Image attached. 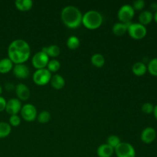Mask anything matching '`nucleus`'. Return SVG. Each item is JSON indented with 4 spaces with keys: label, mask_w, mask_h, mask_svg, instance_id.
<instances>
[{
    "label": "nucleus",
    "mask_w": 157,
    "mask_h": 157,
    "mask_svg": "<svg viewBox=\"0 0 157 157\" xmlns=\"http://www.w3.org/2000/svg\"><path fill=\"white\" fill-rule=\"evenodd\" d=\"M15 6L18 10L21 12H27L32 9L33 6V2L32 0H16Z\"/></svg>",
    "instance_id": "dca6fc26"
},
{
    "label": "nucleus",
    "mask_w": 157,
    "mask_h": 157,
    "mask_svg": "<svg viewBox=\"0 0 157 157\" xmlns=\"http://www.w3.org/2000/svg\"><path fill=\"white\" fill-rule=\"evenodd\" d=\"M15 94H16L17 97H18V99L19 101H28L30 98L31 92L29 90V87L25 85V84L22 83H20V84H17L15 86Z\"/></svg>",
    "instance_id": "f8f14e48"
},
{
    "label": "nucleus",
    "mask_w": 157,
    "mask_h": 157,
    "mask_svg": "<svg viewBox=\"0 0 157 157\" xmlns=\"http://www.w3.org/2000/svg\"><path fill=\"white\" fill-rule=\"evenodd\" d=\"M156 137V132L153 127H147L141 133V140L145 144H151Z\"/></svg>",
    "instance_id": "ddd939ff"
},
{
    "label": "nucleus",
    "mask_w": 157,
    "mask_h": 157,
    "mask_svg": "<svg viewBox=\"0 0 157 157\" xmlns=\"http://www.w3.org/2000/svg\"><path fill=\"white\" fill-rule=\"evenodd\" d=\"M51 117V113H49L47 110H44V111H41L39 114L37 116V119H38V121L40 123V124H47L50 121Z\"/></svg>",
    "instance_id": "393cba45"
},
{
    "label": "nucleus",
    "mask_w": 157,
    "mask_h": 157,
    "mask_svg": "<svg viewBox=\"0 0 157 157\" xmlns=\"http://www.w3.org/2000/svg\"><path fill=\"white\" fill-rule=\"evenodd\" d=\"M5 88H6V90H7V91H11V90H14V89L15 88V87L12 83L7 82L5 84Z\"/></svg>",
    "instance_id": "473e14b6"
},
{
    "label": "nucleus",
    "mask_w": 157,
    "mask_h": 157,
    "mask_svg": "<svg viewBox=\"0 0 157 157\" xmlns=\"http://www.w3.org/2000/svg\"><path fill=\"white\" fill-rule=\"evenodd\" d=\"M153 19V13H152V12H150V11H143L142 12H140V14L139 15L140 24L143 25L144 26L150 24Z\"/></svg>",
    "instance_id": "412c9836"
},
{
    "label": "nucleus",
    "mask_w": 157,
    "mask_h": 157,
    "mask_svg": "<svg viewBox=\"0 0 157 157\" xmlns=\"http://www.w3.org/2000/svg\"><path fill=\"white\" fill-rule=\"evenodd\" d=\"M141 109H142V111L144 112V113H147V114H150V113H153V110H154V106H153V104H151V103L147 102L143 104Z\"/></svg>",
    "instance_id": "c756f323"
},
{
    "label": "nucleus",
    "mask_w": 157,
    "mask_h": 157,
    "mask_svg": "<svg viewBox=\"0 0 157 157\" xmlns=\"http://www.w3.org/2000/svg\"><path fill=\"white\" fill-rule=\"evenodd\" d=\"M60 67H61V64H60L59 61L56 59H52L51 61H49L48 64L46 68L49 71L52 73V72H57L60 70Z\"/></svg>",
    "instance_id": "a878e982"
},
{
    "label": "nucleus",
    "mask_w": 157,
    "mask_h": 157,
    "mask_svg": "<svg viewBox=\"0 0 157 157\" xmlns=\"http://www.w3.org/2000/svg\"><path fill=\"white\" fill-rule=\"evenodd\" d=\"M90 62L94 67L100 68V67H102L105 64V58L102 54L95 53L90 58Z\"/></svg>",
    "instance_id": "4be33fe9"
},
{
    "label": "nucleus",
    "mask_w": 157,
    "mask_h": 157,
    "mask_svg": "<svg viewBox=\"0 0 157 157\" xmlns=\"http://www.w3.org/2000/svg\"><path fill=\"white\" fill-rule=\"evenodd\" d=\"M132 71L136 76H143L147 71V67L142 61L136 62L132 67Z\"/></svg>",
    "instance_id": "6ab92c4d"
},
{
    "label": "nucleus",
    "mask_w": 157,
    "mask_h": 157,
    "mask_svg": "<svg viewBox=\"0 0 157 157\" xmlns=\"http://www.w3.org/2000/svg\"><path fill=\"white\" fill-rule=\"evenodd\" d=\"M14 64L9 58H2L0 60V74H7L12 71Z\"/></svg>",
    "instance_id": "a211bd4d"
},
{
    "label": "nucleus",
    "mask_w": 157,
    "mask_h": 157,
    "mask_svg": "<svg viewBox=\"0 0 157 157\" xmlns=\"http://www.w3.org/2000/svg\"><path fill=\"white\" fill-rule=\"evenodd\" d=\"M121 143V139L117 135H110L107 139V144H108L109 146L113 147V149L116 148Z\"/></svg>",
    "instance_id": "bb28decb"
},
{
    "label": "nucleus",
    "mask_w": 157,
    "mask_h": 157,
    "mask_svg": "<svg viewBox=\"0 0 157 157\" xmlns=\"http://www.w3.org/2000/svg\"><path fill=\"white\" fill-rule=\"evenodd\" d=\"M12 72L18 79H25L30 75V70L25 64H15L12 69Z\"/></svg>",
    "instance_id": "9b49d317"
},
{
    "label": "nucleus",
    "mask_w": 157,
    "mask_h": 157,
    "mask_svg": "<svg viewBox=\"0 0 157 157\" xmlns=\"http://www.w3.org/2000/svg\"><path fill=\"white\" fill-rule=\"evenodd\" d=\"M9 124L11 127H18L21 124V118L18 115H12L10 116L9 120Z\"/></svg>",
    "instance_id": "c85d7f7f"
},
{
    "label": "nucleus",
    "mask_w": 157,
    "mask_h": 157,
    "mask_svg": "<svg viewBox=\"0 0 157 157\" xmlns=\"http://www.w3.org/2000/svg\"><path fill=\"white\" fill-rule=\"evenodd\" d=\"M52 77V73L47 68H44L35 71L32 76V79L37 85L44 86L50 82Z\"/></svg>",
    "instance_id": "39448f33"
},
{
    "label": "nucleus",
    "mask_w": 157,
    "mask_h": 157,
    "mask_svg": "<svg viewBox=\"0 0 157 157\" xmlns=\"http://www.w3.org/2000/svg\"><path fill=\"white\" fill-rule=\"evenodd\" d=\"M127 32L129 35L133 39L140 40L147 35V30L146 26L140 23H130Z\"/></svg>",
    "instance_id": "423d86ee"
},
{
    "label": "nucleus",
    "mask_w": 157,
    "mask_h": 157,
    "mask_svg": "<svg viewBox=\"0 0 157 157\" xmlns=\"http://www.w3.org/2000/svg\"><path fill=\"white\" fill-rule=\"evenodd\" d=\"M147 70L149 71L150 75L157 76V58L150 60L147 66Z\"/></svg>",
    "instance_id": "cd10ccee"
},
{
    "label": "nucleus",
    "mask_w": 157,
    "mask_h": 157,
    "mask_svg": "<svg viewBox=\"0 0 157 157\" xmlns=\"http://www.w3.org/2000/svg\"><path fill=\"white\" fill-rule=\"evenodd\" d=\"M129 25L130 24H124L122 22L115 23L112 27V32H113V35H115L116 36H123L128 30Z\"/></svg>",
    "instance_id": "2eb2a0df"
},
{
    "label": "nucleus",
    "mask_w": 157,
    "mask_h": 157,
    "mask_svg": "<svg viewBox=\"0 0 157 157\" xmlns=\"http://www.w3.org/2000/svg\"><path fill=\"white\" fill-rule=\"evenodd\" d=\"M114 153V149L108 144H101L97 150V154L98 157H111Z\"/></svg>",
    "instance_id": "4468645a"
},
{
    "label": "nucleus",
    "mask_w": 157,
    "mask_h": 157,
    "mask_svg": "<svg viewBox=\"0 0 157 157\" xmlns=\"http://www.w3.org/2000/svg\"><path fill=\"white\" fill-rule=\"evenodd\" d=\"M30 55V46L25 40H15L8 48V58L15 64H24L29 59Z\"/></svg>",
    "instance_id": "f257e3e1"
},
{
    "label": "nucleus",
    "mask_w": 157,
    "mask_h": 157,
    "mask_svg": "<svg viewBox=\"0 0 157 157\" xmlns=\"http://www.w3.org/2000/svg\"><path fill=\"white\" fill-rule=\"evenodd\" d=\"M114 153L117 157H135L136 150L130 144L121 142L116 148Z\"/></svg>",
    "instance_id": "0eeeda50"
},
{
    "label": "nucleus",
    "mask_w": 157,
    "mask_h": 157,
    "mask_svg": "<svg viewBox=\"0 0 157 157\" xmlns=\"http://www.w3.org/2000/svg\"><path fill=\"white\" fill-rule=\"evenodd\" d=\"M145 6V1L144 0H136V1L133 2V5H132V7L133 8V9L136 11H140Z\"/></svg>",
    "instance_id": "7c9ffc66"
},
{
    "label": "nucleus",
    "mask_w": 157,
    "mask_h": 157,
    "mask_svg": "<svg viewBox=\"0 0 157 157\" xmlns=\"http://www.w3.org/2000/svg\"><path fill=\"white\" fill-rule=\"evenodd\" d=\"M83 15L76 6H67L61 12V21L68 29H75L82 24Z\"/></svg>",
    "instance_id": "f03ea898"
},
{
    "label": "nucleus",
    "mask_w": 157,
    "mask_h": 157,
    "mask_svg": "<svg viewBox=\"0 0 157 157\" xmlns=\"http://www.w3.org/2000/svg\"><path fill=\"white\" fill-rule=\"evenodd\" d=\"M12 132V127L9 123L0 122V139L7 137Z\"/></svg>",
    "instance_id": "5701e85b"
},
{
    "label": "nucleus",
    "mask_w": 157,
    "mask_h": 157,
    "mask_svg": "<svg viewBox=\"0 0 157 157\" xmlns=\"http://www.w3.org/2000/svg\"><path fill=\"white\" fill-rule=\"evenodd\" d=\"M2 94V86L0 85V96H1Z\"/></svg>",
    "instance_id": "e433bc0d"
},
{
    "label": "nucleus",
    "mask_w": 157,
    "mask_h": 157,
    "mask_svg": "<svg viewBox=\"0 0 157 157\" xmlns=\"http://www.w3.org/2000/svg\"><path fill=\"white\" fill-rule=\"evenodd\" d=\"M67 46L71 50H75L80 46V39L75 35H71L67 40Z\"/></svg>",
    "instance_id": "b1692460"
},
{
    "label": "nucleus",
    "mask_w": 157,
    "mask_h": 157,
    "mask_svg": "<svg viewBox=\"0 0 157 157\" xmlns=\"http://www.w3.org/2000/svg\"><path fill=\"white\" fill-rule=\"evenodd\" d=\"M153 114H154L155 117H156V119L157 120V105H156L154 107V110H153Z\"/></svg>",
    "instance_id": "f704fd0d"
},
{
    "label": "nucleus",
    "mask_w": 157,
    "mask_h": 157,
    "mask_svg": "<svg viewBox=\"0 0 157 157\" xmlns=\"http://www.w3.org/2000/svg\"><path fill=\"white\" fill-rule=\"evenodd\" d=\"M50 82L52 87L56 90H61L65 85V81H64V78L60 75H53Z\"/></svg>",
    "instance_id": "f3484780"
},
{
    "label": "nucleus",
    "mask_w": 157,
    "mask_h": 157,
    "mask_svg": "<svg viewBox=\"0 0 157 157\" xmlns=\"http://www.w3.org/2000/svg\"><path fill=\"white\" fill-rule=\"evenodd\" d=\"M150 9H152V11L156 12L157 11V3L156 2H153L150 5Z\"/></svg>",
    "instance_id": "72a5a7b5"
},
{
    "label": "nucleus",
    "mask_w": 157,
    "mask_h": 157,
    "mask_svg": "<svg viewBox=\"0 0 157 157\" xmlns=\"http://www.w3.org/2000/svg\"><path fill=\"white\" fill-rule=\"evenodd\" d=\"M103 23V16L96 10L87 11L83 15L82 24L87 29L95 30L99 29Z\"/></svg>",
    "instance_id": "7ed1b4c3"
},
{
    "label": "nucleus",
    "mask_w": 157,
    "mask_h": 157,
    "mask_svg": "<svg viewBox=\"0 0 157 157\" xmlns=\"http://www.w3.org/2000/svg\"><path fill=\"white\" fill-rule=\"evenodd\" d=\"M49 58H57L61 53V49L56 44H52L48 47L43 48L42 50Z\"/></svg>",
    "instance_id": "aec40b11"
},
{
    "label": "nucleus",
    "mask_w": 157,
    "mask_h": 157,
    "mask_svg": "<svg viewBox=\"0 0 157 157\" xmlns=\"http://www.w3.org/2000/svg\"><path fill=\"white\" fill-rule=\"evenodd\" d=\"M6 104H7V101H6V99L2 96H0V112L6 110Z\"/></svg>",
    "instance_id": "2f4dec72"
},
{
    "label": "nucleus",
    "mask_w": 157,
    "mask_h": 157,
    "mask_svg": "<svg viewBox=\"0 0 157 157\" xmlns=\"http://www.w3.org/2000/svg\"><path fill=\"white\" fill-rule=\"evenodd\" d=\"M48 62L49 57L43 51L37 52L32 59V65L36 70L46 68Z\"/></svg>",
    "instance_id": "6e6552de"
},
{
    "label": "nucleus",
    "mask_w": 157,
    "mask_h": 157,
    "mask_svg": "<svg viewBox=\"0 0 157 157\" xmlns=\"http://www.w3.org/2000/svg\"><path fill=\"white\" fill-rule=\"evenodd\" d=\"M135 15V11L131 5L125 4L120 8L117 12V17L120 22L124 24H130L132 23V19Z\"/></svg>",
    "instance_id": "20e7f679"
},
{
    "label": "nucleus",
    "mask_w": 157,
    "mask_h": 157,
    "mask_svg": "<svg viewBox=\"0 0 157 157\" xmlns=\"http://www.w3.org/2000/svg\"><path fill=\"white\" fill-rule=\"evenodd\" d=\"M21 116L23 120L27 122H32L35 121L38 116L37 109L33 104H26L21 107Z\"/></svg>",
    "instance_id": "1a4fd4ad"
},
{
    "label": "nucleus",
    "mask_w": 157,
    "mask_h": 157,
    "mask_svg": "<svg viewBox=\"0 0 157 157\" xmlns=\"http://www.w3.org/2000/svg\"><path fill=\"white\" fill-rule=\"evenodd\" d=\"M22 107L21 103L18 98H11L7 101L6 107V111L10 116L12 115H18V113L21 111Z\"/></svg>",
    "instance_id": "9d476101"
},
{
    "label": "nucleus",
    "mask_w": 157,
    "mask_h": 157,
    "mask_svg": "<svg viewBox=\"0 0 157 157\" xmlns=\"http://www.w3.org/2000/svg\"><path fill=\"white\" fill-rule=\"evenodd\" d=\"M153 18H154L155 21H156V22L157 23V11L156 12H155L154 15H153Z\"/></svg>",
    "instance_id": "c9c22d12"
}]
</instances>
